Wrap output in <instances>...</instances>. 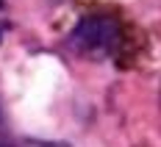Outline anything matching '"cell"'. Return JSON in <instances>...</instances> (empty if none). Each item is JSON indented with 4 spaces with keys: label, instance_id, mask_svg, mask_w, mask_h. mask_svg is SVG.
Here are the masks:
<instances>
[{
    "label": "cell",
    "instance_id": "3",
    "mask_svg": "<svg viewBox=\"0 0 161 147\" xmlns=\"http://www.w3.org/2000/svg\"><path fill=\"white\" fill-rule=\"evenodd\" d=\"M0 6H3V0H0Z\"/></svg>",
    "mask_w": 161,
    "mask_h": 147
},
{
    "label": "cell",
    "instance_id": "2",
    "mask_svg": "<svg viewBox=\"0 0 161 147\" xmlns=\"http://www.w3.org/2000/svg\"><path fill=\"white\" fill-rule=\"evenodd\" d=\"M22 147H67V144H61V142H36V139H31V142H22Z\"/></svg>",
    "mask_w": 161,
    "mask_h": 147
},
{
    "label": "cell",
    "instance_id": "1",
    "mask_svg": "<svg viewBox=\"0 0 161 147\" xmlns=\"http://www.w3.org/2000/svg\"><path fill=\"white\" fill-rule=\"evenodd\" d=\"M117 39H119V28H117L114 19H108V17H86L75 28V33L69 36V45L83 56L100 58V56L114 50Z\"/></svg>",
    "mask_w": 161,
    "mask_h": 147
}]
</instances>
